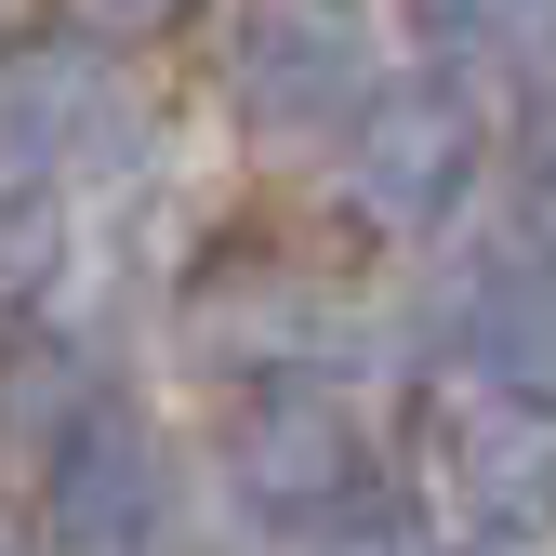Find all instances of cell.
<instances>
[{"label": "cell", "instance_id": "obj_1", "mask_svg": "<svg viewBox=\"0 0 556 556\" xmlns=\"http://www.w3.org/2000/svg\"><path fill=\"white\" fill-rule=\"evenodd\" d=\"M239 106L265 132H344V119H371V53L344 40V14H278L239 40Z\"/></svg>", "mask_w": 556, "mask_h": 556}, {"label": "cell", "instance_id": "obj_2", "mask_svg": "<svg viewBox=\"0 0 556 556\" xmlns=\"http://www.w3.org/2000/svg\"><path fill=\"white\" fill-rule=\"evenodd\" d=\"M239 477L278 504V517H305V530H331V517H358V491H371V464H358V438H344V410H265L252 425V451H239Z\"/></svg>", "mask_w": 556, "mask_h": 556}, {"label": "cell", "instance_id": "obj_3", "mask_svg": "<svg viewBox=\"0 0 556 556\" xmlns=\"http://www.w3.org/2000/svg\"><path fill=\"white\" fill-rule=\"evenodd\" d=\"M451 491L477 504V530H543L556 517V410H477Z\"/></svg>", "mask_w": 556, "mask_h": 556}, {"label": "cell", "instance_id": "obj_4", "mask_svg": "<svg viewBox=\"0 0 556 556\" xmlns=\"http://www.w3.org/2000/svg\"><path fill=\"white\" fill-rule=\"evenodd\" d=\"M477 173V132H464V106L451 93H425V106H384V132H371V213H451V186Z\"/></svg>", "mask_w": 556, "mask_h": 556}, {"label": "cell", "instance_id": "obj_5", "mask_svg": "<svg viewBox=\"0 0 556 556\" xmlns=\"http://www.w3.org/2000/svg\"><path fill=\"white\" fill-rule=\"evenodd\" d=\"M66 530H93V543H119V530H147V451L132 438H66Z\"/></svg>", "mask_w": 556, "mask_h": 556}, {"label": "cell", "instance_id": "obj_6", "mask_svg": "<svg viewBox=\"0 0 556 556\" xmlns=\"http://www.w3.org/2000/svg\"><path fill=\"white\" fill-rule=\"evenodd\" d=\"M93 14H106V27H160L173 0H93Z\"/></svg>", "mask_w": 556, "mask_h": 556}]
</instances>
